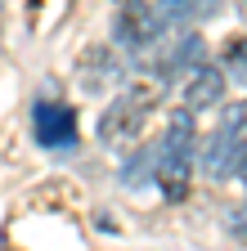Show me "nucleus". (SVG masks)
I'll return each mask as SVG.
<instances>
[{"instance_id":"1","label":"nucleus","mask_w":247,"mask_h":251,"mask_svg":"<svg viewBox=\"0 0 247 251\" xmlns=\"http://www.w3.org/2000/svg\"><path fill=\"white\" fill-rule=\"evenodd\" d=\"M158 99H162V81L126 85L99 117V144L104 148H135V139L144 135V121L158 108Z\"/></svg>"},{"instance_id":"2","label":"nucleus","mask_w":247,"mask_h":251,"mask_svg":"<svg viewBox=\"0 0 247 251\" xmlns=\"http://www.w3.org/2000/svg\"><path fill=\"white\" fill-rule=\"evenodd\" d=\"M32 135L50 152L77 148V108L58 103V99H36L32 103Z\"/></svg>"},{"instance_id":"3","label":"nucleus","mask_w":247,"mask_h":251,"mask_svg":"<svg viewBox=\"0 0 247 251\" xmlns=\"http://www.w3.org/2000/svg\"><path fill=\"white\" fill-rule=\"evenodd\" d=\"M166 45L158 50V58H153V68H158V81H171V76H180V72H193L198 63H207V45H202V36L198 31H189V27H180V31H166Z\"/></svg>"},{"instance_id":"4","label":"nucleus","mask_w":247,"mask_h":251,"mask_svg":"<svg viewBox=\"0 0 247 251\" xmlns=\"http://www.w3.org/2000/svg\"><path fill=\"white\" fill-rule=\"evenodd\" d=\"M189 171H193V152L158 139V152H153V184L162 188L166 202H180L184 193H189Z\"/></svg>"},{"instance_id":"5","label":"nucleus","mask_w":247,"mask_h":251,"mask_svg":"<svg viewBox=\"0 0 247 251\" xmlns=\"http://www.w3.org/2000/svg\"><path fill=\"white\" fill-rule=\"evenodd\" d=\"M166 36L158 14H153V5H144V0H121L117 5V41L131 45V50H153Z\"/></svg>"},{"instance_id":"6","label":"nucleus","mask_w":247,"mask_h":251,"mask_svg":"<svg viewBox=\"0 0 247 251\" xmlns=\"http://www.w3.org/2000/svg\"><path fill=\"white\" fill-rule=\"evenodd\" d=\"M77 68H81V85L85 90H108V85L126 81V58H121L112 45H90Z\"/></svg>"},{"instance_id":"7","label":"nucleus","mask_w":247,"mask_h":251,"mask_svg":"<svg viewBox=\"0 0 247 251\" xmlns=\"http://www.w3.org/2000/svg\"><path fill=\"white\" fill-rule=\"evenodd\" d=\"M216 103H225V72L211 63H198L184 81V108L198 117V112H211Z\"/></svg>"},{"instance_id":"8","label":"nucleus","mask_w":247,"mask_h":251,"mask_svg":"<svg viewBox=\"0 0 247 251\" xmlns=\"http://www.w3.org/2000/svg\"><path fill=\"white\" fill-rule=\"evenodd\" d=\"M220 9V0H153V14H158L162 31H180V27H193L202 18H211Z\"/></svg>"},{"instance_id":"9","label":"nucleus","mask_w":247,"mask_h":251,"mask_svg":"<svg viewBox=\"0 0 247 251\" xmlns=\"http://www.w3.org/2000/svg\"><path fill=\"white\" fill-rule=\"evenodd\" d=\"M238 162H243L238 144L216 130V135L207 139V148H202V171H207L211 179H229V175H238Z\"/></svg>"},{"instance_id":"10","label":"nucleus","mask_w":247,"mask_h":251,"mask_svg":"<svg viewBox=\"0 0 247 251\" xmlns=\"http://www.w3.org/2000/svg\"><path fill=\"white\" fill-rule=\"evenodd\" d=\"M220 135H225V139H234V144H238V152H247V99L225 103V112H220Z\"/></svg>"},{"instance_id":"11","label":"nucleus","mask_w":247,"mask_h":251,"mask_svg":"<svg viewBox=\"0 0 247 251\" xmlns=\"http://www.w3.org/2000/svg\"><path fill=\"white\" fill-rule=\"evenodd\" d=\"M153 152H158V144H148L139 148L126 166H121V184L126 188H139V184H153Z\"/></svg>"},{"instance_id":"12","label":"nucleus","mask_w":247,"mask_h":251,"mask_svg":"<svg viewBox=\"0 0 247 251\" xmlns=\"http://www.w3.org/2000/svg\"><path fill=\"white\" fill-rule=\"evenodd\" d=\"M225 68H229V76L247 81V31H243L238 41H229V50H225Z\"/></svg>"},{"instance_id":"13","label":"nucleus","mask_w":247,"mask_h":251,"mask_svg":"<svg viewBox=\"0 0 247 251\" xmlns=\"http://www.w3.org/2000/svg\"><path fill=\"white\" fill-rule=\"evenodd\" d=\"M238 175H243V179H247V152H243V162H238Z\"/></svg>"}]
</instances>
